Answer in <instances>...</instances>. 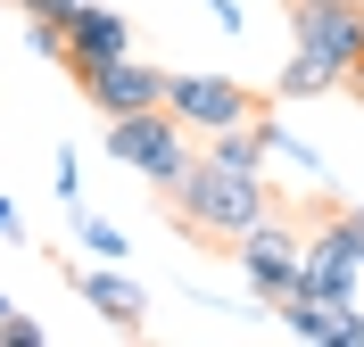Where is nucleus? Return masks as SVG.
<instances>
[{
	"instance_id": "obj_1",
	"label": "nucleus",
	"mask_w": 364,
	"mask_h": 347,
	"mask_svg": "<svg viewBox=\"0 0 364 347\" xmlns=\"http://www.w3.org/2000/svg\"><path fill=\"white\" fill-rule=\"evenodd\" d=\"M166 207H174V224L191 231V240H240V231L273 207V190H265V165H224V158L199 149L191 174L166 190Z\"/></svg>"
},
{
	"instance_id": "obj_2",
	"label": "nucleus",
	"mask_w": 364,
	"mask_h": 347,
	"mask_svg": "<svg viewBox=\"0 0 364 347\" xmlns=\"http://www.w3.org/2000/svg\"><path fill=\"white\" fill-rule=\"evenodd\" d=\"M108 158L166 199V190L191 174V158H199V133H191L182 116H166V108H133V116H108Z\"/></svg>"
},
{
	"instance_id": "obj_3",
	"label": "nucleus",
	"mask_w": 364,
	"mask_h": 347,
	"mask_svg": "<svg viewBox=\"0 0 364 347\" xmlns=\"http://www.w3.org/2000/svg\"><path fill=\"white\" fill-rule=\"evenodd\" d=\"M298 256H306V231L282 215V199L232 240V265H240V281H249V298H265V306H282L298 290Z\"/></svg>"
},
{
	"instance_id": "obj_4",
	"label": "nucleus",
	"mask_w": 364,
	"mask_h": 347,
	"mask_svg": "<svg viewBox=\"0 0 364 347\" xmlns=\"http://www.w3.org/2000/svg\"><path fill=\"white\" fill-rule=\"evenodd\" d=\"M265 99L249 83H232V75H166V116H182L191 133H232V124H249Z\"/></svg>"
},
{
	"instance_id": "obj_5",
	"label": "nucleus",
	"mask_w": 364,
	"mask_h": 347,
	"mask_svg": "<svg viewBox=\"0 0 364 347\" xmlns=\"http://www.w3.org/2000/svg\"><path fill=\"white\" fill-rule=\"evenodd\" d=\"M290 42L315 67L348 75L364 58V9H348V0H290Z\"/></svg>"
},
{
	"instance_id": "obj_6",
	"label": "nucleus",
	"mask_w": 364,
	"mask_h": 347,
	"mask_svg": "<svg viewBox=\"0 0 364 347\" xmlns=\"http://www.w3.org/2000/svg\"><path fill=\"white\" fill-rule=\"evenodd\" d=\"M58 273H67V290H75V298H83L108 331H133V339H141V323H149V290H141L124 265H108V256H91V265H67V256H58Z\"/></svg>"
},
{
	"instance_id": "obj_7",
	"label": "nucleus",
	"mask_w": 364,
	"mask_h": 347,
	"mask_svg": "<svg viewBox=\"0 0 364 347\" xmlns=\"http://www.w3.org/2000/svg\"><path fill=\"white\" fill-rule=\"evenodd\" d=\"M124 50H133V17L108 9V0H83V9L67 17V58H58V67L91 75V67H108V58H124Z\"/></svg>"
},
{
	"instance_id": "obj_8",
	"label": "nucleus",
	"mask_w": 364,
	"mask_h": 347,
	"mask_svg": "<svg viewBox=\"0 0 364 347\" xmlns=\"http://www.w3.org/2000/svg\"><path fill=\"white\" fill-rule=\"evenodd\" d=\"M83 83V99L100 116H133V108H166V75L158 67H141L133 50L124 58H108V67H91V75H75Z\"/></svg>"
},
{
	"instance_id": "obj_9",
	"label": "nucleus",
	"mask_w": 364,
	"mask_h": 347,
	"mask_svg": "<svg viewBox=\"0 0 364 347\" xmlns=\"http://www.w3.org/2000/svg\"><path fill=\"white\" fill-rule=\"evenodd\" d=\"M273 314H282V331H290V339H315V347H364L356 298H306V290H290Z\"/></svg>"
},
{
	"instance_id": "obj_10",
	"label": "nucleus",
	"mask_w": 364,
	"mask_h": 347,
	"mask_svg": "<svg viewBox=\"0 0 364 347\" xmlns=\"http://www.w3.org/2000/svg\"><path fill=\"white\" fill-rule=\"evenodd\" d=\"M323 92H340V75L315 67L306 50H290V58H282V75H273V99H323Z\"/></svg>"
},
{
	"instance_id": "obj_11",
	"label": "nucleus",
	"mask_w": 364,
	"mask_h": 347,
	"mask_svg": "<svg viewBox=\"0 0 364 347\" xmlns=\"http://www.w3.org/2000/svg\"><path fill=\"white\" fill-rule=\"evenodd\" d=\"M67 224H75V240H83L91 256H108V265H124V256H133V240H124V231H116L108 215H91V207H67Z\"/></svg>"
},
{
	"instance_id": "obj_12",
	"label": "nucleus",
	"mask_w": 364,
	"mask_h": 347,
	"mask_svg": "<svg viewBox=\"0 0 364 347\" xmlns=\"http://www.w3.org/2000/svg\"><path fill=\"white\" fill-rule=\"evenodd\" d=\"M199 149H207V158H224V165H265V133H257V116H249V124H232V133H207Z\"/></svg>"
},
{
	"instance_id": "obj_13",
	"label": "nucleus",
	"mask_w": 364,
	"mask_h": 347,
	"mask_svg": "<svg viewBox=\"0 0 364 347\" xmlns=\"http://www.w3.org/2000/svg\"><path fill=\"white\" fill-rule=\"evenodd\" d=\"M25 50L58 67V58H67V25H50V17H25Z\"/></svg>"
},
{
	"instance_id": "obj_14",
	"label": "nucleus",
	"mask_w": 364,
	"mask_h": 347,
	"mask_svg": "<svg viewBox=\"0 0 364 347\" xmlns=\"http://www.w3.org/2000/svg\"><path fill=\"white\" fill-rule=\"evenodd\" d=\"M50 174H58V182H50V190H58V207H83V158H75L67 141H58V165H50Z\"/></svg>"
},
{
	"instance_id": "obj_15",
	"label": "nucleus",
	"mask_w": 364,
	"mask_h": 347,
	"mask_svg": "<svg viewBox=\"0 0 364 347\" xmlns=\"http://www.w3.org/2000/svg\"><path fill=\"white\" fill-rule=\"evenodd\" d=\"M0 347H50V331L33 314H17V306H0Z\"/></svg>"
},
{
	"instance_id": "obj_16",
	"label": "nucleus",
	"mask_w": 364,
	"mask_h": 347,
	"mask_svg": "<svg viewBox=\"0 0 364 347\" xmlns=\"http://www.w3.org/2000/svg\"><path fill=\"white\" fill-rule=\"evenodd\" d=\"M9 9H25V17H50V25H67L83 0H9Z\"/></svg>"
},
{
	"instance_id": "obj_17",
	"label": "nucleus",
	"mask_w": 364,
	"mask_h": 347,
	"mask_svg": "<svg viewBox=\"0 0 364 347\" xmlns=\"http://www.w3.org/2000/svg\"><path fill=\"white\" fill-rule=\"evenodd\" d=\"M0 240H17V248H25V215H17V199H9V190H0Z\"/></svg>"
},
{
	"instance_id": "obj_18",
	"label": "nucleus",
	"mask_w": 364,
	"mask_h": 347,
	"mask_svg": "<svg viewBox=\"0 0 364 347\" xmlns=\"http://www.w3.org/2000/svg\"><path fill=\"white\" fill-rule=\"evenodd\" d=\"M207 9H215V25H224V33H240V25H249V17H240V0H207Z\"/></svg>"
},
{
	"instance_id": "obj_19",
	"label": "nucleus",
	"mask_w": 364,
	"mask_h": 347,
	"mask_svg": "<svg viewBox=\"0 0 364 347\" xmlns=\"http://www.w3.org/2000/svg\"><path fill=\"white\" fill-rule=\"evenodd\" d=\"M340 92H356V99H364V58H356V67L340 75Z\"/></svg>"
},
{
	"instance_id": "obj_20",
	"label": "nucleus",
	"mask_w": 364,
	"mask_h": 347,
	"mask_svg": "<svg viewBox=\"0 0 364 347\" xmlns=\"http://www.w3.org/2000/svg\"><path fill=\"white\" fill-rule=\"evenodd\" d=\"M348 9H364V0H348Z\"/></svg>"
},
{
	"instance_id": "obj_21",
	"label": "nucleus",
	"mask_w": 364,
	"mask_h": 347,
	"mask_svg": "<svg viewBox=\"0 0 364 347\" xmlns=\"http://www.w3.org/2000/svg\"><path fill=\"white\" fill-rule=\"evenodd\" d=\"M0 306H9V298H0Z\"/></svg>"
}]
</instances>
